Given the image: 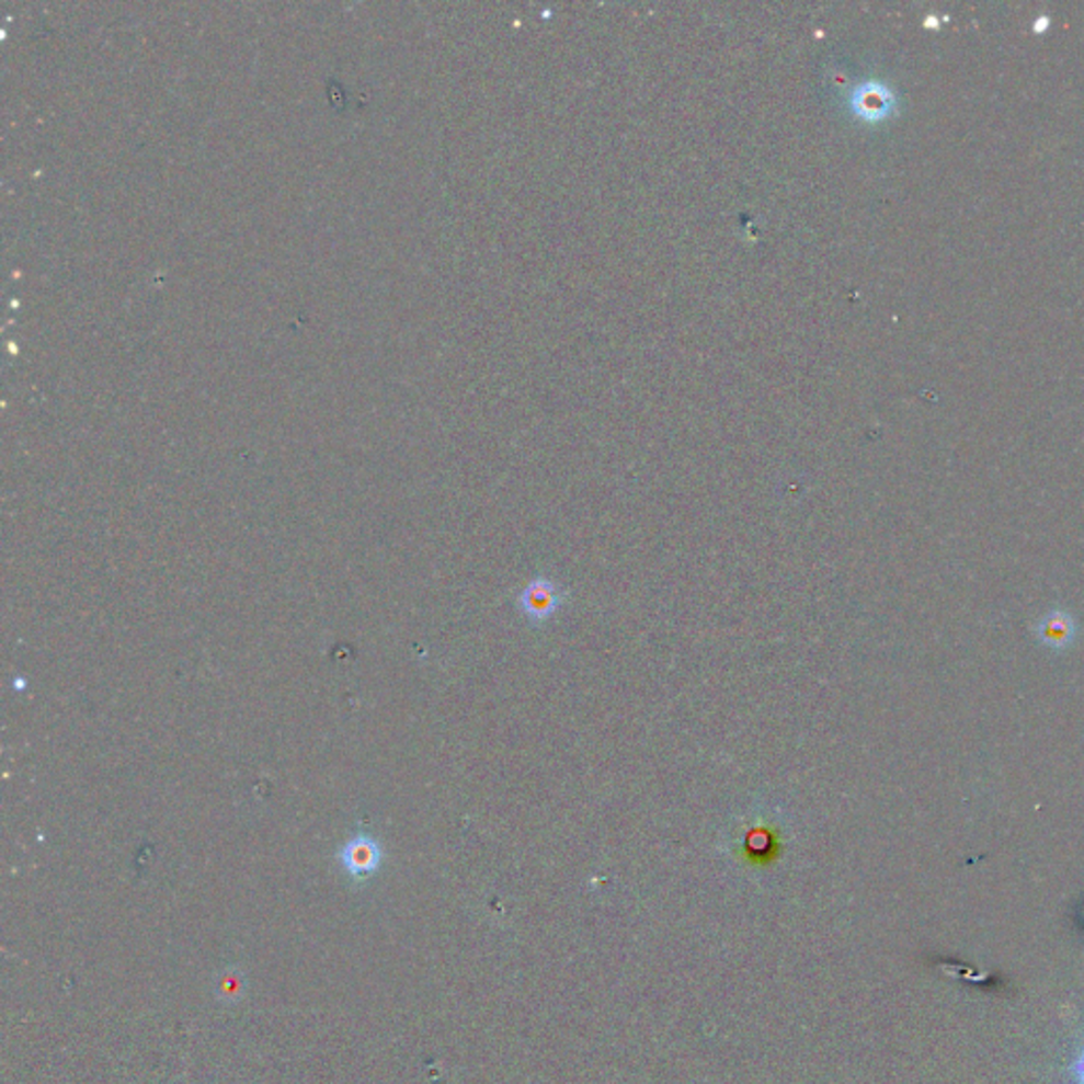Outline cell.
<instances>
[{"mask_svg":"<svg viewBox=\"0 0 1084 1084\" xmlns=\"http://www.w3.org/2000/svg\"><path fill=\"white\" fill-rule=\"evenodd\" d=\"M568 597H570L568 589L559 587L547 577H536L520 593L517 608L522 611V615L532 627H543L568 604Z\"/></svg>","mask_w":1084,"mask_h":1084,"instance_id":"1","label":"cell"},{"mask_svg":"<svg viewBox=\"0 0 1084 1084\" xmlns=\"http://www.w3.org/2000/svg\"><path fill=\"white\" fill-rule=\"evenodd\" d=\"M784 835L775 822H756L745 826V833L740 843V856L748 867H774L781 858Z\"/></svg>","mask_w":1084,"mask_h":1084,"instance_id":"2","label":"cell"},{"mask_svg":"<svg viewBox=\"0 0 1084 1084\" xmlns=\"http://www.w3.org/2000/svg\"><path fill=\"white\" fill-rule=\"evenodd\" d=\"M381 858H384V852H381V845L377 843V838H373L372 835H363V833L352 836L340 852L341 867L356 881H365L372 877L373 872H377V868L381 865Z\"/></svg>","mask_w":1084,"mask_h":1084,"instance_id":"3","label":"cell"},{"mask_svg":"<svg viewBox=\"0 0 1084 1084\" xmlns=\"http://www.w3.org/2000/svg\"><path fill=\"white\" fill-rule=\"evenodd\" d=\"M1076 620L1065 611H1051L1036 627V638L1049 651H1068L1076 640Z\"/></svg>","mask_w":1084,"mask_h":1084,"instance_id":"4","label":"cell"},{"mask_svg":"<svg viewBox=\"0 0 1084 1084\" xmlns=\"http://www.w3.org/2000/svg\"><path fill=\"white\" fill-rule=\"evenodd\" d=\"M892 104H894L892 93L888 92L883 85H877V83L865 85V88H860L858 93H856V111L863 117L870 119V122H877V119L886 117L890 113Z\"/></svg>","mask_w":1084,"mask_h":1084,"instance_id":"5","label":"cell"},{"mask_svg":"<svg viewBox=\"0 0 1084 1084\" xmlns=\"http://www.w3.org/2000/svg\"><path fill=\"white\" fill-rule=\"evenodd\" d=\"M1072 1074H1074V1081L1076 1084H1084V1051L1081 1057L1074 1061L1072 1065Z\"/></svg>","mask_w":1084,"mask_h":1084,"instance_id":"6","label":"cell"}]
</instances>
